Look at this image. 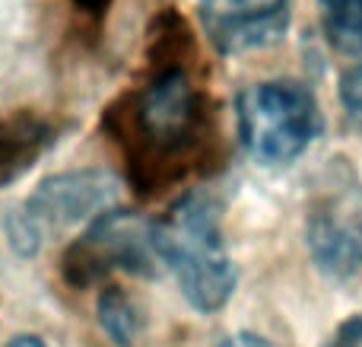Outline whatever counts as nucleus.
<instances>
[{"instance_id":"ddd939ff","label":"nucleus","mask_w":362,"mask_h":347,"mask_svg":"<svg viewBox=\"0 0 362 347\" xmlns=\"http://www.w3.org/2000/svg\"><path fill=\"white\" fill-rule=\"evenodd\" d=\"M6 347H45V341L42 338H35V335H16Z\"/></svg>"},{"instance_id":"9b49d317","label":"nucleus","mask_w":362,"mask_h":347,"mask_svg":"<svg viewBox=\"0 0 362 347\" xmlns=\"http://www.w3.org/2000/svg\"><path fill=\"white\" fill-rule=\"evenodd\" d=\"M340 102L350 112V118L362 125V64L350 67L344 76H340Z\"/></svg>"},{"instance_id":"9d476101","label":"nucleus","mask_w":362,"mask_h":347,"mask_svg":"<svg viewBox=\"0 0 362 347\" xmlns=\"http://www.w3.org/2000/svg\"><path fill=\"white\" fill-rule=\"evenodd\" d=\"M99 325L108 338H112L118 347H131L137 341V329H140V319H137V309L134 303L118 290V287H108L102 290L99 297Z\"/></svg>"},{"instance_id":"f8f14e48","label":"nucleus","mask_w":362,"mask_h":347,"mask_svg":"<svg viewBox=\"0 0 362 347\" xmlns=\"http://www.w3.org/2000/svg\"><path fill=\"white\" fill-rule=\"evenodd\" d=\"M216 347H274L267 338L261 335H251V331H242V335H232V338H223Z\"/></svg>"},{"instance_id":"f257e3e1","label":"nucleus","mask_w":362,"mask_h":347,"mask_svg":"<svg viewBox=\"0 0 362 347\" xmlns=\"http://www.w3.org/2000/svg\"><path fill=\"white\" fill-rule=\"evenodd\" d=\"M156 261L178 280L185 300L200 312H216L235 293V268L226 252L219 210L200 191H191L169 207L150 229Z\"/></svg>"},{"instance_id":"423d86ee","label":"nucleus","mask_w":362,"mask_h":347,"mask_svg":"<svg viewBox=\"0 0 362 347\" xmlns=\"http://www.w3.org/2000/svg\"><path fill=\"white\" fill-rule=\"evenodd\" d=\"M305 233L318 268L334 278L356 274L362 268V185H340L318 198Z\"/></svg>"},{"instance_id":"39448f33","label":"nucleus","mask_w":362,"mask_h":347,"mask_svg":"<svg viewBox=\"0 0 362 347\" xmlns=\"http://www.w3.org/2000/svg\"><path fill=\"white\" fill-rule=\"evenodd\" d=\"M153 258H156V252H153L150 229L137 217L112 207L102 217H95L86 236L74 246L67 271L76 284H83L102 271H112V268L146 274L150 271L146 265H153Z\"/></svg>"},{"instance_id":"6e6552de","label":"nucleus","mask_w":362,"mask_h":347,"mask_svg":"<svg viewBox=\"0 0 362 347\" xmlns=\"http://www.w3.org/2000/svg\"><path fill=\"white\" fill-rule=\"evenodd\" d=\"M51 140V127L35 118H13L0 125V182H10L32 169Z\"/></svg>"},{"instance_id":"7ed1b4c3","label":"nucleus","mask_w":362,"mask_h":347,"mask_svg":"<svg viewBox=\"0 0 362 347\" xmlns=\"http://www.w3.org/2000/svg\"><path fill=\"white\" fill-rule=\"evenodd\" d=\"M118 201V178L99 169L64 172L38 185V191L23 204L10 220L13 242L23 252H38L51 233H61L76 223H89L115 207Z\"/></svg>"},{"instance_id":"0eeeda50","label":"nucleus","mask_w":362,"mask_h":347,"mask_svg":"<svg viewBox=\"0 0 362 347\" xmlns=\"http://www.w3.org/2000/svg\"><path fill=\"white\" fill-rule=\"evenodd\" d=\"M204 32L223 55L270 48L289 25V0H197Z\"/></svg>"},{"instance_id":"1a4fd4ad","label":"nucleus","mask_w":362,"mask_h":347,"mask_svg":"<svg viewBox=\"0 0 362 347\" xmlns=\"http://www.w3.org/2000/svg\"><path fill=\"white\" fill-rule=\"evenodd\" d=\"M325 32L344 55H362V0H318Z\"/></svg>"},{"instance_id":"f03ea898","label":"nucleus","mask_w":362,"mask_h":347,"mask_svg":"<svg viewBox=\"0 0 362 347\" xmlns=\"http://www.w3.org/2000/svg\"><path fill=\"white\" fill-rule=\"evenodd\" d=\"M235 115L242 147L264 166L299 159L321 131V112L312 89L293 80H267L242 89Z\"/></svg>"},{"instance_id":"20e7f679","label":"nucleus","mask_w":362,"mask_h":347,"mask_svg":"<svg viewBox=\"0 0 362 347\" xmlns=\"http://www.w3.org/2000/svg\"><path fill=\"white\" fill-rule=\"evenodd\" d=\"M137 137L150 157H178L194 144L200 127V96L185 70H163L140 93L134 108Z\"/></svg>"}]
</instances>
